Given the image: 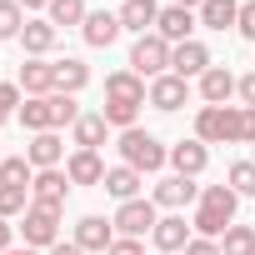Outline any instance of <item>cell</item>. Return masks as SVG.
<instances>
[{"instance_id":"cell-40","label":"cell","mask_w":255,"mask_h":255,"mask_svg":"<svg viewBox=\"0 0 255 255\" xmlns=\"http://www.w3.org/2000/svg\"><path fill=\"white\" fill-rule=\"evenodd\" d=\"M5 250H15V225L0 220V255H5Z\"/></svg>"},{"instance_id":"cell-4","label":"cell","mask_w":255,"mask_h":255,"mask_svg":"<svg viewBox=\"0 0 255 255\" xmlns=\"http://www.w3.org/2000/svg\"><path fill=\"white\" fill-rule=\"evenodd\" d=\"M170 50H175V45L150 30V35H140V40L130 45V60H125V65H130L140 80H160V75H170Z\"/></svg>"},{"instance_id":"cell-26","label":"cell","mask_w":255,"mask_h":255,"mask_svg":"<svg viewBox=\"0 0 255 255\" xmlns=\"http://www.w3.org/2000/svg\"><path fill=\"white\" fill-rule=\"evenodd\" d=\"M195 20L205 25V30H235V20H240V0H205V5L195 10Z\"/></svg>"},{"instance_id":"cell-18","label":"cell","mask_w":255,"mask_h":255,"mask_svg":"<svg viewBox=\"0 0 255 255\" xmlns=\"http://www.w3.org/2000/svg\"><path fill=\"white\" fill-rule=\"evenodd\" d=\"M145 95H150V80H140L130 65L125 70H110L105 75V100H125V105H145Z\"/></svg>"},{"instance_id":"cell-37","label":"cell","mask_w":255,"mask_h":255,"mask_svg":"<svg viewBox=\"0 0 255 255\" xmlns=\"http://www.w3.org/2000/svg\"><path fill=\"white\" fill-rule=\"evenodd\" d=\"M105 255H145V245H140V240H125V235H115V245H110Z\"/></svg>"},{"instance_id":"cell-22","label":"cell","mask_w":255,"mask_h":255,"mask_svg":"<svg viewBox=\"0 0 255 255\" xmlns=\"http://www.w3.org/2000/svg\"><path fill=\"white\" fill-rule=\"evenodd\" d=\"M65 175H70V185H105V160H100V150H70V155H65Z\"/></svg>"},{"instance_id":"cell-13","label":"cell","mask_w":255,"mask_h":255,"mask_svg":"<svg viewBox=\"0 0 255 255\" xmlns=\"http://www.w3.org/2000/svg\"><path fill=\"white\" fill-rule=\"evenodd\" d=\"M120 35H125V30H120V15H115V10H90L85 25H80V40H85L90 50H110Z\"/></svg>"},{"instance_id":"cell-30","label":"cell","mask_w":255,"mask_h":255,"mask_svg":"<svg viewBox=\"0 0 255 255\" xmlns=\"http://www.w3.org/2000/svg\"><path fill=\"white\" fill-rule=\"evenodd\" d=\"M30 210V185H0V220H15Z\"/></svg>"},{"instance_id":"cell-41","label":"cell","mask_w":255,"mask_h":255,"mask_svg":"<svg viewBox=\"0 0 255 255\" xmlns=\"http://www.w3.org/2000/svg\"><path fill=\"white\" fill-rule=\"evenodd\" d=\"M45 255H85V250H80V245H75V240H60V245H50V250H45Z\"/></svg>"},{"instance_id":"cell-43","label":"cell","mask_w":255,"mask_h":255,"mask_svg":"<svg viewBox=\"0 0 255 255\" xmlns=\"http://www.w3.org/2000/svg\"><path fill=\"white\" fill-rule=\"evenodd\" d=\"M5 255H45V250H30V245H15V250H5Z\"/></svg>"},{"instance_id":"cell-5","label":"cell","mask_w":255,"mask_h":255,"mask_svg":"<svg viewBox=\"0 0 255 255\" xmlns=\"http://www.w3.org/2000/svg\"><path fill=\"white\" fill-rule=\"evenodd\" d=\"M110 225H115V235H125V240H140V235H150V230L160 225V205H155L150 195L125 200V205H115Z\"/></svg>"},{"instance_id":"cell-29","label":"cell","mask_w":255,"mask_h":255,"mask_svg":"<svg viewBox=\"0 0 255 255\" xmlns=\"http://www.w3.org/2000/svg\"><path fill=\"white\" fill-rule=\"evenodd\" d=\"M220 255H255V225H230L220 235Z\"/></svg>"},{"instance_id":"cell-21","label":"cell","mask_w":255,"mask_h":255,"mask_svg":"<svg viewBox=\"0 0 255 255\" xmlns=\"http://www.w3.org/2000/svg\"><path fill=\"white\" fill-rule=\"evenodd\" d=\"M25 160H30L35 170H60V165H65V140H60L55 130H45V135H30V145H25Z\"/></svg>"},{"instance_id":"cell-17","label":"cell","mask_w":255,"mask_h":255,"mask_svg":"<svg viewBox=\"0 0 255 255\" xmlns=\"http://www.w3.org/2000/svg\"><path fill=\"white\" fill-rule=\"evenodd\" d=\"M185 100H190V80H180V75H160V80H150L145 105H155L160 115H175Z\"/></svg>"},{"instance_id":"cell-35","label":"cell","mask_w":255,"mask_h":255,"mask_svg":"<svg viewBox=\"0 0 255 255\" xmlns=\"http://www.w3.org/2000/svg\"><path fill=\"white\" fill-rule=\"evenodd\" d=\"M235 30L255 45V0H240V20H235Z\"/></svg>"},{"instance_id":"cell-32","label":"cell","mask_w":255,"mask_h":255,"mask_svg":"<svg viewBox=\"0 0 255 255\" xmlns=\"http://www.w3.org/2000/svg\"><path fill=\"white\" fill-rule=\"evenodd\" d=\"M35 180V165L25 155H5L0 160V185H30Z\"/></svg>"},{"instance_id":"cell-27","label":"cell","mask_w":255,"mask_h":255,"mask_svg":"<svg viewBox=\"0 0 255 255\" xmlns=\"http://www.w3.org/2000/svg\"><path fill=\"white\" fill-rule=\"evenodd\" d=\"M85 85H90V65H85L80 55L55 60V90H60V95H80Z\"/></svg>"},{"instance_id":"cell-6","label":"cell","mask_w":255,"mask_h":255,"mask_svg":"<svg viewBox=\"0 0 255 255\" xmlns=\"http://www.w3.org/2000/svg\"><path fill=\"white\" fill-rule=\"evenodd\" d=\"M20 235H25L30 250H50V245H60V210L30 205V210L20 215Z\"/></svg>"},{"instance_id":"cell-9","label":"cell","mask_w":255,"mask_h":255,"mask_svg":"<svg viewBox=\"0 0 255 255\" xmlns=\"http://www.w3.org/2000/svg\"><path fill=\"white\" fill-rule=\"evenodd\" d=\"M150 200H155L160 210H185V205L200 200V185H195L190 175H160L155 190H150Z\"/></svg>"},{"instance_id":"cell-10","label":"cell","mask_w":255,"mask_h":255,"mask_svg":"<svg viewBox=\"0 0 255 255\" xmlns=\"http://www.w3.org/2000/svg\"><path fill=\"white\" fill-rule=\"evenodd\" d=\"M150 240H155L160 255H185V245L195 240V230H190V220L180 210H170V215H160V225L150 230Z\"/></svg>"},{"instance_id":"cell-44","label":"cell","mask_w":255,"mask_h":255,"mask_svg":"<svg viewBox=\"0 0 255 255\" xmlns=\"http://www.w3.org/2000/svg\"><path fill=\"white\" fill-rule=\"evenodd\" d=\"M175 5H185V10H200V5H205V0H175Z\"/></svg>"},{"instance_id":"cell-20","label":"cell","mask_w":255,"mask_h":255,"mask_svg":"<svg viewBox=\"0 0 255 255\" xmlns=\"http://www.w3.org/2000/svg\"><path fill=\"white\" fill-rule=\"evenodd\" d=\"M30 135H45V130H60L55 125V95H25V105H20V115H15Z\"/></svg>"},{"instance_id":"cell-31","label":"cell","mask_w":255,"mask_h":255,"mask_svg":"<svg viewBox=\"0 0 255 255\" xmlns=\"http://www.w3.org/2000/svg\"><path fill=\"white\" fill-rule=\"evenodd\" d=\"M25 10H20V0H0V40H20V30H25Z\"/></svg>"},{"instance_id":"cell-11","label":"cell","mask_w":255,"mask_h":255,"mask_svg":"<svg viewBox=\"0 0 255 255\" xmlns=\"http://www.w3.org/2000/svg\"><path fill=\"white\" fill-rule=\"evenodd\" d=\"M55 45H60V30H55L45 15H30L25 30H20V50H25V60H50Z\"/></svg>"},{"instance_id":"cell-15","label":"cell","mask_w":255,"mask_h":255,"mask_svg":"<svg viewBox=\"0 0 255 255\" xmlns=\"http://www.w3.org/2000/svg\"><path fill=\"white\" fill-rule=\"evenodd\" d=\"M195 10H185V5H160V20H155V35H165L170 45H185V40H195Z\"/></svg>"},{"instance_id":"cell-3","label":"cell","mask_w":255,"mask_h":255,"mask_svg":"<svg viewBox=\"0 0 255 255\" xmlns=\"http://www.w3.org/2000/svg\"><path fill=\"white\" fill-rule=\"evenodd\" d=\"M195 140L240 145V105H200L195 110Z\"/></svg>"},{"instance_id":"cell-36","label":"cell","mask_w":255,"mask_h":255,"mask_svg":"<svg viewBox=\"0 0 255 255\" xmlns=\"http://www.w3.org/2000/svg\"><path fill=\"white\" fill-rule=\"evenodd\" d=\"M240 145H255V110L240 105Z\"/></svg>"},{"instance_id":"cell-1","label":"cell","mask_w":255,"mask_h":255,"mask_svg":"<svg viewBox=\"0 0 255 255\" xmlns=\"http://www.w3.org/2000/svg\"><path fill=\"white\" fill-rule=\"evenodd\" d=\"M235 210H240V195H235L230 185H200V200H195L190 230L205 235V240H220V235L235 225Z\"/></svg>"},{"instance_id":"cell-8","label":"cell","mask_w":255,"mask_h":255,"mask_svg":"<svg viewBox=\"0 0 255 255\" xmlns=\"http://www.w3.org/2000/svg\"><path fill=\"white\" fill-rule=\"evenodd\" d=\"M65 195H70V175H65V165H60V170H35V180H30V205L65 210Z\"/></svg>"},{"instance_id":"cell-23","label":"cell","mask_w":255,"mask_h":255,"mask_svg":"<svg viewBox=\"0 0 255 255\" xmlns=\"http://www.w3.org/2000/svg\"><path fill=\"white\" fill-rule=\"evenodd\" d=\"M100 190H105L110 200H120V205H125V200H140V190H145V175H140V170H130V165H110Z\"/></svg>"},{"instance_id":"cell-25","label":"cell","mask_w":255,"mask_h":255,"mask_svg":"<svg viewBox=\"0 0 255 255\" xmlns=\"http://www.w3.org/2000/svg\"><path fill=\"white\" fill-rule=\"evenodd\" d=\"M105 135H110V125H105V115H100V110H85V115L70 125L75 150H100V145H105Z\"/></svg>"},{"instance_id":"cell-12","label":"cell","mask_w":255,"mask_h":255,"mask_svg":"<svg viewBox=\"0 0 255 255\" xmlns=\"http://www.w3.org/2000/svg\"><path fill=\"white\" fill-rule=\"evenodd\" d=\"M205 165H210V145L205 140H175L170 145V175H190V180H200L205 175Z\"/></svg>"},{"instance_id":"cell-46","label":"cell","mask_w":255,"mask_h":255,"mask_svg":"<svg viewBox=\"0 0 255 255\" xmlns=\"http://www.w3.org/2000/svg\"><path fill=\"white\" fill-rule=\"evenodd\" d=\"M0 160H5V155H0Z\"/></svg>"},{"instance_id":"cell-7","label":"cell","mask_w":255,"mask_h":255,"mask_svg":"<svg viewBox=\"0 0 255 255\" xmlns=\"http://www.w3.org/2000/svg\"><path fill=\"white\" fill-rule=\"evenodd\" d=\"M210 65H215V55H210L205 40H185V45L170 50V75H180V80H200Z\"/></svg>"},{"instance_id":"cell-2","label":"cell","mask_w":255,"mask_h":255,"mask_svg":"<svg viewBox=\"0 0 255 255\" xmlns=\"http://www.w3.org/2000/svg\"><path fill=\"white\" fill-rule=\"evenodd\" d=\"M115 150H120V165H130V170H140V175H155L160 165H170V145H165L160 135H150L145 125H135V130H120Z\"/></svg>"},{"instance_id":"cell-33","label":"cell","mask_w":255,"mask_h":255,"mask_svg":"<svg viewBox=\"0 0 255 255\" xmlns=\"http://www.w3.org/2000/svg\"><path fill=\"white\" fill-rule=\"evenodd\" d=\"M225 185L245 200V195H255V160H235L230 170H225Z\"/></svg>"},{"instance_id":"cell-14","label":"cell","mask_w":255,"mask_h":255,"mask_svg":"<svg viewBox=\"0 0 255 255\" xmlns=\"http://www.w3.org/2000/svg\"><path fill=\"white\" fill-rule=\"evenodd\" d=\"M70 240H75V245H80L85 255H90V250H95V255H105V250L115 245V225H110L105 215H80V220H75V235H70Z\"/></svg>"},{"instance_id":"cell-39","label":"cell","mask_w":255,"mask_h":255,"mask_svg":"<svg viewBox=\"0 0 255 255\" xmlns=\"http://www.w3.org/2000/svg\"><path fill=\"white\" fill-rule=\"evenodd\" d=\"M185 255H220V240H205V235H195V240L185 245Z\"/></svg>"},{"instance_id":"cell-45","label":"cell","mask_w":255,"mask_h":255,"mask_svg":"<svg viewBox=\"0 0 255 255\" xmlns=\"http://www.w3.org/2000/svg\"><path fill=\"white\" fill-rule=\"evenodd\" d=\"M120 5H125V0H120Z\"/></svg>"},{"instance_id":"cell-24","label":"cell","mask_w":255,"mask_h":255,"mask_svg":"<svg viewBox=\"0 0 255 255\" xmlns=\"http://www.w3.org/2000/svg\"><path fill=\"white\" fill-rule=\"evenodd\" d=\"M15 85L20 95H55V60H25Z\"/></svg>"},{"instance_id":"cell-38","label":"cell","mask_w":255,"mask_h":255,"mask_svg":"<svg viewBox=\"0 0 255 255\" xmlns=\"http://www.w3.org/2000/svg\"><path fill=\"white\" fill-rule=\"evenodd\" d=\"M235 95H240V105H250V110H255V70H250V75H240Z\"/></svg>"},{"instance_id":"cell-19","label":"cell","mask_w":255,"mask_h":255,"mask_svg":"<svg viewBox=\"0 0 255 255\" xmlns=\"http://www.w3.org/2000/svg\"><path fill=\"white\" fill-rule=\"evenodd\" d=\"M115 15H120V30H130V35L140 40V35H150L155 20H160V0H125Z\"/></svg>"},{"instance_id":"cell-42","label":"cell","mask_w":255,"mask_h":255,"mask_svg":"<svg viewBox=\"0 0 255 255\" xmlns=\"http://www.w3.org/2000/svg\"><path fill=\"white\" fill-rule=\"evenodd\" d=\"M20 10H50V0H20Z\"/></svg>"},{"instance_id":"cell-16","label":"cell","mask_w":255,"mask_h":255,"mask_svg":"<svg viewBox=\"0 0 255 255\" xmlns=\"http://www.w3.org/2000/svg\"><path fill=\"white\" fill-rule=\"evenodd\" d=\"M235 85H240V75H235L230 65H210V70L195 80V90H200V100H205V105H230Z\"/></svg>"},{"instance_id":"cell-34","label":"cell","mask_w":255,"mask_h":255,"mask_svg":"<svg viewBox=\"0 0 255 255\" xmlns=\"http://www.w3.org/2000/svg\"><path fill=\"white\" fill-rule=\"evenodd\" d=\"M10 115H20V85H10V80H0V125H5Z\"/></svg>"},{"instance_id":"cell-28","label":"cell","mask_w":255,"mask_h":255,"mask_svg":"<svg viewBox=\"0 0 255 255\" xmlns=\"http://www.w3.org/2000/svg\"><path fill=\"white\" fill-rule=\"evenodd\" d=\"M85 0H50V10H45V20L55 25V30H70V25H85Z\"/></svg>"}]
</instances>
